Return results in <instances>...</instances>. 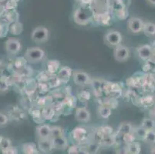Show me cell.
<instances>
[{
  "label": "cell",
  "instance_id": "7c38bea8",
  "mask_svg": "<svg viewBox=\"0 0 155 154\" xmlns=\"http://www.w3.org/2000/svg\"><path fill=\"white\" fill-rule=\"evenodd\" d=\"M52 143H53V149H65L68 146V141L64 136H61L59 137L53 138Z\"/></svg>",
  "mask_w": 155,
  "mask_h": 154
},
{
  "label": "cell",
  "instance_id": "9a60e30c",
  "mask_svg": "<svg viewBox=\"0 0 155 154\" xmlns=\"http://www.w3.org/2000/svg\"><path fill=\"white\" fill-rule=\"evenodd\" d=\"M126 149L128 154H140V150H141V146H140V144L139 143L134 141V142L127 145Z\"/></svg>",
  "mask_w": 155,
  "mask_h": 154
},
{
  "label": "cell",
  "instance_id": "44dd1931",
  "mask_svg": "<svg viewBox=\"0 0 155 154\" xmlns=\"http://www.w3.org/2000/svg\"><path fill=\"white\" fill-rule=\"evenodd\" d=\"M98 113L102 118L107 119L111 115V109L108 106H101L99 108Z\"/></svg>",
  "mask_w": 155,
  "mask_h": 154
},
{
  "label": "cell",
  "instance_id": "4316f807",
  "mask_svg": "<svg viewBox=\"0 0 155 154\" xmlns=\"http://www.w3.org/2000/svg\"><path fill=\"white\" fill-rule=\"evenodd\" d=\"M2 154H19V150L16 147L13 146H11L10 147H8L5 149L2 150Z\"/></svg>",
  "mask_w": 155,
  "mask_h": 154
},
{
  "label": "cell",
  "instance_id": "1f68e13d",
  "mask_svg": "<svg viewBox=\"0 0 155 154\" xmlns=\"http://www.w3.org/2000/svg\"><path fill=\"white\" fill-rule=\"evenodd\" d=\"M77 154H90L87 150H79Z\"/></svg>",
  "mask_w": 155,
  "mask_h": 154
},
{
  "label": "cell",
  "instance_id": "7a4b0ae2",
  "mask_svg": "<svg viewBox=\"0 0 155 154\" xmlns=\"http://www.w3.org/2000/svg\"><path fill=\"white\" fill-rule=\"evenodd\" d=\"M32 41L37 43H43L47 41L49 38V30L44 26H38L32 32Z\"/></svg>",
  "mask_w": 155,
  "mask_h": 154
},
{
  "label": "cell",
  "instance_id": "4fadbf2b",
  "mask_svg": "<svg viewBox=\"0 0 155 154\" xmlns=\"http://www.w3.org/2000/svg\"><path fill=\"white\" fill-rule=\"evenodd\" d=\"M22 151L24 154H37L38 148L34 143H26L22 144Z\"/></svg>",
  "mask_w": 155,
  "mask_h": 154
},
{
  "label": "cell",
  "instance_id": "5b68a950",
  "mask_svg": "<svg viewBox=\"0 0 155 154\" xmlns=\"http://www.w3.org/2000/svg\"><path fill=\"white\" fill-rule=\"evenodd\" d=\"M143 22L139 18L132 17L128 21V28L133 33H139L143 31Z\"/></svg>",
  "mask_w": 155,
  "mask_h": 154
},
{
  "label": "cell",
  "instance_id": "4dcf8cb0",
  "mask_svg": "<svg viewBox=\"0 0 155 154\" xmlns=\"http://www.w3.org/2000/svg\"><path fill=\"white\" fill-rule=\"evenodd\" d=\"M8 84L6 83V82L3 81V80H0V91H6L8 90Z\"/></svg>",
  "mask_w": 155,
  "mask_h": 154
},
{
  "label": "cell",
  "instance_id": "d6986e66",
  "mask_svg": "<svg viewBox=\"0 0 155 154\" xmlns=\"http://www.w3.org/2000/svg\"><path fill=\"white\" fill-rule=\"evenodd\" d=\"M118 131L122 135H124V134L127 133H132L133 132H132L131 124L128 123H122L120 126Z\"/></svg>",
  "mask_w": 155,
  "mask_h": 154
},
{
  "label": "cell",
  "instance_id": "cb8c5ba5",
  "mask_svg": "<svg viewBox=\"0 0 155 154\" xmlns=\"http://www.w3.org/2000/svg\"><path fill=\"white\" fill-rule=\"evenodd\" d=\"M11 146H12V142L10 139L6 137L1 136V139H0V149L1 150L10 147Z\"/></svg>",
  "mask_w": 155,
  "mask_h": 154
},
{
  "label": "cell",
  "instance_id": "ffe728a7",
  "mask_svg": "<svg viewBox=\"0 0 155 154\" xmlns=\"http://www.w3.org/2000/svg\"><path fill=\"white\" fill-rule=\"evenodd\" d=\"M133 133L134 134L135 136L137 138H140L142 139H144L145 136H146L147 133V130L144 129L142 126L137 127L133 131Z\"/></svg>",
  "mask_w": 155,
  "mask_h": 154
},
{
  "label": "cell",
  "instance_id": "9c48e42d",
  "mask_svg": "<svg viewBox=\"0 0 155 154\" xmlns=\"http://www.w3.org/2000/svg\"><path fill=\"white\" fill-rule=\"evenodd\" d=\"M75 117L79 122L87 123L91 120V113L87 109L78 108L76 110Z\"/></svg>",
  "mask_w": 155,
  "mask_h": 154
},
{
  "label": "cell",
  "instance_id": "603a6c76",
  "mask_svg": "<svg viewBox=\"0 0 155 154\" xmlns=\"http://www.w3.org/2000/svg\"><path fill=\"white\" fill-rule=\"evenodd\" d=\"M143 140H144L145 142L147 143H150V144L155 143V129H153V130L147 131V133L146 136H145Z\"/></svg>",
  "mask_w": 155,
  "mask_h": 154
},
{
  "label": "cell",
  "instance_id": "5bb4252c",
  "mask_svg": "<svg viewBox=\"0 0 155 154\" xmlns=\"http://www.w3.org/2000/svg\"><path fill=\"white\" fill-rule=\"evenodd\" d=\"M71 70H70L69 67H63L61 70L59 71L57 76H58L59 80H60V81L66 83V82H67L70 80V76H71Z\"/></svg>",
  "mask_w": 155,
  "mask_h": 154
},
{
  "label": "cell",
  "instance_id": "d6a6232c",
  "mask_svg": "<svg viewBox=\"0 0 155 154\" xmlns=\"http://www.w3.org/2000/svg\"><path fill=\"white\" fill-rule=\"evenodd\" d=\"M150 154H155V146H153L150 149Z\"/></svg>",
  "mask_w": 155,
  "mask_h": 154
},
{
  "label": "cell",
  "instance_id": "3957f363",
  "mask_svg": "<svg viewBox=\"0 0 155 154\" xmlns=\"http://www.w3.org/2000/svg\"><path fill=\"white\" fill-rule=\"evenodd\" d=\"M122 36L118 31H109L105 36V41L108 45L112 46H117L120 45Z\"/></svg>",
  "mask_w": 155,
  "mask_h": 154
},
{
  "label": "cell",
  "instance_id": "836d02e7",
  "mask_svg": "<svg viewBox=\"0 0 155 154\" xmlns=\"http://www.w3.org/2000/svg\"><path fill=\"white\" fill-rule=\"evenodd\" d=\"M147 1L152 5H155V0H147Z\"/></svg>",
  "mask_w": 155,
  "mask_h": 154
},
{
  "label": "cell",
  "instance_id": "e0dca14e",
  "mask_svg": "<svg viewBox=\"0 0 155 154\" xmlns=\"http://www.w3.org/2000/svg\"><path fill=\"white\" fill-rule=\"evenodd\" d=\"M76 20L77 21V22L81 24H87L88 23L89 21V16L88 15H87L86 13H83V11L78 10L77 11L75 14Z\"/></svg>",
  "mask_w": 155,
  "mask_h": 154
},
{
  "label": "cell",
  "instance_id": "30bf717a",
  "mask_svg": "<svg viewBox=\"0 0 155 154\" xmlns=\"http://www.w3.org/2000/svg\"><path fill=\"white\" fill-rule=\"evenodd\" d=\"M36 133L39 139H49L51 134V127L46 124L39 126L36 128Z\"/></svg>",
  "mask_w": 155,
  "mask_h": 154
},
{
  "label": "cell",
  "instance_id": "ba28073f",
  "mask_svg": "<svg viewBox=\"0 0 155 154\" xmlns=\"http://www.w3.org/2000/svg\"><path fill=\"white\" fill-rule=\"evenodd\" d=\"M38 148L41 152L44 153H50L53 149V143L50 138L49 139H39L38 141Z\"/></svg>",
  "mask_w": 155,
  "mask_h": 154
},
{
  "label": "cell",
  "instance_id": "d4e9b609",
  "mask_svg": "<svg viewBox=\"0 0 155 154\" xmlns=\"http://www.w3.org/2000/svg\"><path fill=\"white\" fill-rule=\"evenodd\" d=\"M101 143H102V144L104 145V146H110L114 144V143H115V139H114V137H112L111 136H104Z\"/></svg>",
  "mask_w": 155,
  "mask_h": 154
},
{
  "label": "cell",
  "instance_id": "ac0fdd59",
  "mask_svg": "<svg viewBox=\"0 0 155 154\" xmlns=\"http://www.w3.org/2000/svg\"><path fill=\"white\" fill-rule=\"evenodd\" d=\"M141 126L147 131L153 130L155 129V121L152 119L146 118L143 120Z\"/></svg>",
  "mask_w": 155,
  "mask_h": 154
},
{
  "label": "cell",
  "instance_id": "484cf974",
  "mask_svg": "<svg viewBox=\"0 0 155 154\" xmlns=\"http://www.w3.org/2000/svg\"><path fill=\"white\" fill-rule=\"evenodd\" d=\"M85 134L86 132L84 129H77L73 133V137L77 140H82L85 137Z\"/></svg>",
  "mask_w": 155,
  "mask_h": 154
},
{
  "label": "cell",
  "instance_id": "f546056e",
  "mask_svg": "<svg viewBox=\"0 0 155 154\" xmlns=\"http://www.w3.org/2000/svg\"><path fill=\"white\" fill-rule=\"evenodd\" d=\"M9 122V118L4 113H0V127L5 126Z\"/></svg>",
  "mask_w": 155,
  "mask_h": 154
},
{
  "label": "cell",
  "instance_id": "f1b7e54d",
  "mask_svg": "<svg viewBox=\"0 0 155 154\" xmlns=\"http://www.w3.org/2000/svg\"><path fill=\"white\" fill-rule=\"evenodd\" d=\"M99 145L96 143H93L91 145H90V146L88 147V149L87 151L89 152L90 154H96L98 150H99Z\"/></svg>",
  "mask_w": 155,
  "mask_h": 154
},
{
  "label": "cell",
  "instance_id": "2e32d148",
  "mask_svg": "<svg viewBox=\"0 0 155 154\" xmlns=\"http://www.w3.org/2000/svg\"><path fill=\"white\" fill-rule=\"evenodd\" d=\"M143 31L147 36H154L155 35V24L153 22H145L143 24Z\"/></svg>",
  "mask_w": 155,
  "mask_h": 154
},
{
  "label": "cell",
  "instance_id": "8992f818",
  "mask_svg": "<svg viewBox=\"0 0 155 154\" xmlns=\"http://www.w3.org/2000/svg\"><path fill=\"white\" fill-rule=\"evenodd\" d=\"M5 48L7 52L11 54H16L21 49V43L18 39L10 38L7 40L5 43Z\"/></svg>",
  "mask_w": 155,
  "mask_h": 154
},
{
  "label": "cell",
  "instance_id": "6da1fadb",
  "mask_svg": "<svg viewBox=\"0 0 155 154\" xmlns=\"http://www.w3.org/2000/svg\"><path fill=\"white\" fill-rule=\"evenodd\" d=\"M44 51L39 47L29 48L26 50V55H25L26 60L32 63H38V62L41 61L42 59L44 58Z\"/></svg>",
  "mask_w": 155,
  "mask_h": 154
},
{
  "label": "cell",
  "instance_id": "83f0119b",
  "mask_svg": "<svg viewBox=\"0 0 155 154\" xmlns=\"http://www.w3.org/2000/svg\"><path fill=\"white\" fill-rule=\"evenodd\" d=\"M123 138H124V141L126 143V144L134 142L135 139V136L133 135V133H127V134H124L123 135Z\"/></svg>",
  "mask_w": 155,
  "mask_h": 154
},
{
  "label": "cell",
  "instance_id": "52a82bcc",
  "mask_svg": "<svg viewBox=\"0 0 155 154\" xmlns=\"http://www.w3.org/2000/svg\"><path fill=\"white\" fill-rule=\"evenodd\" d=\"M90 77L83 71H76L73 73V81L78 86H86L90 83Z\"/></svg>",
  "mask_w": 155,
  "mask_h": 154
},
{
  "label": "cell",
  "instance_id": "8fae6325",
  "mask_svg": "<svg viewBox=\"0 0 155 154\" xmlns=\"http://www.w3.org/2000/svg\"><path fill=\"white\" fill-rule=\"evenodd\" d=\"M137 54L140 59L147 60L151 57L153 54V50L149 45H143L137 49Z\"/></svg>",
  "mask_w": 155,
  "mask_h": 154
},
{
  "label": "cell",
  "instance_id": "7402d4cb",
  "mask_svg": "<svg viewBox=\"0 0 155 154\" xmlns=\"http://www.w3.org/2000/svg\"><path fill=\"white\" fill-rule=\"evenodd\" d=\"M63 136V129L59 126H53L51 127V134H50V139L53 138L59 137Z\"/></svg>",
  "mask_w": 155,
  "mask_h": 154
},
{
  "label": "cell",
  "instance_id": "e575fe53",
  "mask_svg": "<svg viewBox=\"0 0 155 154\" xmlns=\"http://www.w3.org/2000/svg\"><path fill=\"white\" fill-rule=\"evenodd\" d=\"M0 139H1V136H0Z\"/></svg>",
  "mask_w": 155,
  "mask_h": 154
},
{
  "label": "cell",
  "instance_id": "277c9868",
  "mask_svg": "<svg viewBox=\"0 0 155 154\" xmlns=\"http://www.w3.org/2000/svg\"><path fill=\"white\" fill-rule=\"evenodd\" d=\"M114 59L118 62H124L129 58L130 52L127 47L122 45L116 46L114 53Z\"/></svg>",
  "mask_w": 155,
  "mask_h": 154
}]
</instances>
